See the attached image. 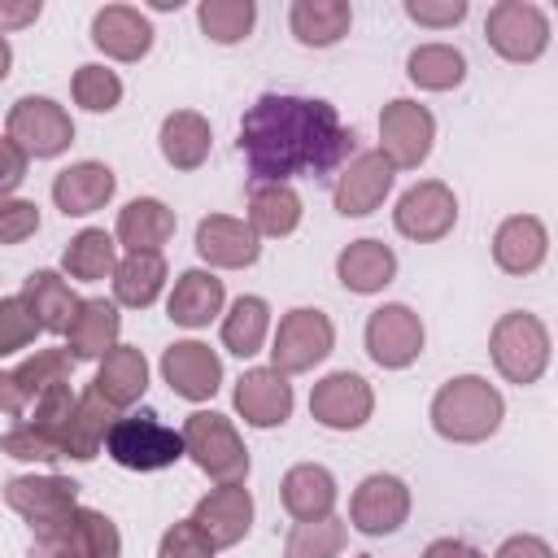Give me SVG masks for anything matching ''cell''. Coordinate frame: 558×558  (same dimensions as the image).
Here are the masks:
<instances>
[{"label":"cell","mask_w":558,"mask_h":558,"mask_svg":"<svg viewBox=\"0 0 558 558\" xmlns=\"http://www.w3.org/2000/svg\"><path fill=\"white\" fill-rule=\"evenodd\" d=\"M344 541H349L344 519H336V514L305 519V523H292V532L283 541V558H340Z\"/></svg>","instance_id":"obj_40"},{"label":"cell","mask_w":558,"mask_h":558,"mask_svg":"<svg viewBox=\"0 0 558 558\" xmlns=\"http://www.w3.org/2000/svg\"><path fill=\"white\" fill-rule=\"evenodd\" d=\"M423 558H488L484 549H475L471 541H458V536H436L427 549H423Z\"/></svg>","instance_id":"obj_52"},{"label":"cell","mask_w":558,"mask_h":558,"mask_svg":"<svg viewBox=\"0 0 558 558\" xmlns=\"http://www.w3.org/2000/svg\"><path fill=\"white\" fill-rule=\"evenodd\" d=\"M39 231V205L22 201V196H4L0 201V244H22Z\"/></svg>","instance_id":"obj_47"},{"label":"cell","mask_w":558,"mask_h":558,"mask_svg":"<svg viewBox=\"0 0 558 558\" xmlns=\"http://www.w3.org/2000/svg\"><path fill=\"white\" fill-rule=\"evenodd\" d=\"M9 70H13V48H9V39L0 35V83L9 78Z\"/></svg>","instance_id":"obj_54"},{"label":"cell","mask_w":558,"mask_h":558,"mask_svg":"<svg viewBox=\"0 0 558 558\" xmlns=\"http://www.w3.org/2000/svg\"><path fill=\"white\" fill-rule=\"evenodd\" d=\"M222 305H227L222 279H218L214 270H205V266H192V270H183V275L174 279V288H170V296H166V318H170L174 327L196 331V327H209V323L222 314Z\"/></svg>","instance_id":"obj_24"},{"label":"cell","mask_w":558,"mask_h":558,"mask_svg":"<svg viewBox=\"0 0 558 558\" xmlns=\"http://www.w3.org/2000/svg\"><path fill=\"white\" fill-rule=\"evenodd\" d=\"M118 336H122L118 305L105 296H87V301H78V310L65 327V353L74 362H100L118 344Z\"/></svg>","instance_id":"obj_26"},{"label":"cell","mask_w":558,"mask_h":558,"mask_svg":"<svg viewBox=\"0 0 558 558\" xmlns=\"http://www.w3.org/2000/svg\"><path fill=\"white\" fill-rule=\"evenodd\" d=\"M336 349V327L323 310L314 305H296L279 318L275 340H270V366L279 375H305L314 366H323Z\"/></svg>","instance_id":"obj_8"},{"label":"cell","mask_w":558,"mask_h":558,"mask_svg":"<svg viewBox=\"0 0 558 558\" xmlns=\"http://www.w3.org/2000/svg\"><path fill=\"white\" fill-rule=\"evenodd\" d=\"M74 401H78V392H74L70 384H57V388H48V392L35 397V414H31L26 423H35L39 432L57 436V445H61V432H65V423H70V414H74Z\"/></svg>","instance_id":"obj_44"},{"label":"cell","mask_w":558,"mask_h":558,"mask_svg":"<svg viewBox=\"0 0 558 558\" xmlns=\"http://www.w3.org/2000/svg\"><path fill=\"white\" fill-rule=\"evenodd\" d=\"M493 558H554V545L545 536H536V532H514V536H506L497 545Z\"/></svg>","instance_id":"obj_50"},{"label":"cell","mask_w":558,"mask_h":558,"mask_svg":"<svg viewBox=\"0 0 558 558\" xmlns=\"http://www.w3.org/2000/svg\"><path fill=\"white\" fill-rule=\"evenodd\" d=\"M405 78L423 92H453L466 78V57L453 44H418L405 57Z\"/></svg>","instance_id":"obj_38"},{"label":"cell","mask_w":558,"mask_h":558,"mask_svg":"<svg viewBox=\"0 0 558 558\" xmlns=\"http://www.w3.org/2000/svg\"><path fill=\"white\" fill-rule=\"evenodd\" d=\"M113 266H118V240L105 227H83L78 235H70V244L61 253L65 279H78V283L113 279Z\"/></svg>","instance_id":"obj_36"},{"label":"cell","mask_w":558,"mask_h":558,"mask_svg":"<svg viewBox=\"0 0 558 558\" xmlns=\"http://www.w3.org/2000/svg\"><path fill=\"white\" fill-rule=\"evenodd\" d=\"M70 371H74V357L65 349H35L31 357H22L13 366V379H17V388H22L26 405H31L39 392H48L57 384H70Z\"/></svg>","instance_id":"obj_42"},{"label":"cell","mask_w":558,"mask_h":558,"mask_svg":"<svg viewBox=\"0 0 558 558\" xmlns=\"http://www.w3.org/2000/svg\"><path fill=\"white\" fill-rule=\"evenodd\" d=\"M353 26V9L344 0H292L288 31L305 48H336Z\"/></svg>","instance_id":"obj_34"},{"label":"cell","mask_w":558,"mask_h":558,"mask_svg":"<svg viewBox=\"0 0 558 558\" xmlns=\"http://www.w3.org/2000/svg\"><path fill=\"white\" fill-rule=\"evenodd\" d=\"M362 340H366V353H371L375 366L405 371V366L418 362V353L427 344V327L405 301H384L379 310H371V318L362 327Z\"/></svg>","instance_id":"obj_11"},{"label":"cell","mask_w":558,"mask_h":558,"mask_svg":"<svg viewBox=\"0 0 558 558\" xmlns=\"http://www.w3.org/2000/svg\"><path fill=\"white\" fill-rule=\"evenodd\" d=\"M192 523L214 541V549H231L253 527V493L244 484H218L192 506Z\"/></svg>","instance_id":"obj_20"},{"label":"cell","mask_w":558,"mask_h":558,"mask_svg":"<svg viewBox=\"0 0 558 558\" xmlns=\"http://www.w3.org/2000/svg\"><path fill=\"white\" fill-rule=\"evenodd\" d=\"M336 497H340V484L323 462H296L279 480V501L296 523L327 519L336 510Z\"/></svg>","instance_id":"obj_27"},{"label":"cell","mask_w":558,"mask_h":558,"mask_svg":"<svg viewBox=\"0 0 558 558\" xmlns=\"http://www.w3.org/2000/svg\"><path fill=\"white\" fill-rule=\"evenodd\" d=\"M26 558H122V532L105 510L74 506L52 527L31 532Z\"/></svg>","instance_id":"obj_6"},{"label":"cell","mask_w":558,"mask_h":558,"mask_svg":"<svg viewBox=\"0 0 558 558\" xmlns=\"http://www.w3.org/2000/svg\"><path fill=\"white\" fill-rule=\"evenodd\" d=\"M410 506H414L410 484H405L401 475L375 471V475H366V480L353 488V497H349V523H353V532H362V536H392V532L405 527Z\"/></svg>","instance_id":"obj_13"},{"label":"cell","mask_w":558,"mask_h":558,"mask_svg":"<svg viewBox=\"0 0 558 558\" xmlns=\"http://www.w3.org/2000/svg\"><path fill=\"white\" fill-rule=\"evenodd\" d=\"M113 418H118V410H113L96 388L78 392L74 414H70V423H65V432H61V458H70V462H92V458L105 449V436H109Z\"/></svg>","instance_id":"obj_33"},{"label":"cell","mask_w":558,"mask_h":558,"mask_svg":"<svg viewBox=\"0 0 558 558\" xmlns=\"http://www.w3.org/2000/svg\"><path fill=\"white\" fill-rule=\"evenodd\" d=\"M235 414L257 427V432H270V427H283L292 418V405H296V392L288 384V375H279L275 366H253L235 379Z\"/></svg>","instance_id":"obj_17"},{"label":"cell","mask_w":558,"mask_h":558,"mask_svg":"<svg viewBox=\"0 0 558 558\" xmlns=\"http://www.w3.org/2000/svg\"><path fill=\"white\" fill-rule=\"evenodd\" d=\"M4 135L35 161H52L74 144V118L48 96H22L9 105Z\"/></svg>","instance_id":"obj_9"},{"label":"cell","mask_w":558,"mask_h":558,"mask_svg":"<svg viewBox=\"0 0 558 558\" xmlns=\"http://www.w3.org/2000/svg\"><path fill=\"white\" fill-rule=\"evenodd\" d=\"M305 218V201L292 183H253L248 192V227L257 240H283L301 227Z\"/></svg>","instance_id":"obj_32"},{"label":"cell","mask_w":558,"mask_h":558,"mask_svg":"<svg viewBox=\"0 0 558 558\" xmlns=\"http://www.w3.org/2000/svg\"><path fill=\"white\" fill-rule=\"evenodd\" d=\"M196 257L209 270H248L262 257V240L244 218L231 214H205L196 222Z\"/></svg>","instance_id":"obj_19"},{"label":"cell","mask_w":558,"mask_h":558,"mask_svg":"<svg viewBox=\"0 0 558 558\" xmlns=\"http://www.w3.org/2000/svg\"><path fill=\"white\" fill-rule=\"evenodd\" d=\"M39 13H44V4H39V0H0V35L22 31V26L39 22Z\"/></svg>","instance_id":"obj_51"},{"label":"cell","mask_w":558,"mask_h":558,"mask_svg":"<svg viewBox=\"0 0 558 558\" xmlns=\"http://www.w3.org/2000/svg\"><path fill=\"white\" fill-rule=\"evenodd\" d=\"M214 554H218L214 541H209L192 519L170 523V527L161 532V541H157V558H214Z\"/></svg>","instance_id":"obj_45"},{"label":"cell","mask_w":558,"mask_h":558,"mask_svg":"<svg viewBox=\"0 0 558 558\" xmlns=\"http://www.w3.org/2000/svg\"><path fill=\"white\" fill-rule=\"evenodd\" d=\"M157 144H161V157L170 170H201L209 161V148H214L209 118L196 109H174L161 118Z\"/></svg>","instance_id":"obj_31"},{"label":"cell","mask_w":558,"mask_h":558,"mask_svg":"<svg viewBox=\"0 0 558 558\" xmlns=\"http://www.w3.org/2000/svg\"><path fill=\"white\" fill-rule=\"evenodd\" d=\"M353 131L331 100L266 92L240 118V157L257 183H292L296 174H331L349 161Z\"/></svg>","instance_id":"obj_1"},{"label":"cell","mask_w":558,"mask_h":558,"mask_svg":"<svg viewBox=\"0 0 558 558\" xmlns=\"http://www.w3.org/2000/svg\"><path fill=\"white\" fill-rule=\"evenodd\" d=\"M0 453H4V458H17V462L52 466V462L61 458V445H57V436L39 432L35 423H17V427H9V432L0 436Z\"/></svg>","instance_id":"obj_43"},{"label":"cell","mask_w":558,"mask_h":558,"mask_svg":"<svg viewBox=\"0 0 558 558\" xmlns=\"http://www.w3.org/2000/svg\"><path fill=\"white\" fill-rule=\"evenodd\" d=\"M153 22L148 13H140L135 4H105L96 9L92 17V44L109 57V61H122V65H135L148 57L153 48Z\"/></svg>","instance_id":"obj_21"},{"label":"cell","mask_w":558,"mask_h":558,"mask_svg":"<svg viewBox=\"0 0 558 558\" xmlns=\"http://www.w3.org/2000/svg\"><path fill=\"white\" fill-rule=\"evenodd\" d=\"M375 414V392L357 371H331L310 388V418L327 432H357Z\"/></svg>","instance_id":"obj_14"},{"label":"cell","mask_w":558,"mask_h":558,"mask_svg":"<svg viewBox=\"0 0 558 558\" xmlns=\"http://www.w3.org/2000/svg\"><path fill=\"white\" fill-rule=\"evenodd\" d=\"M336 279L353 296H375L397 279V253L384 240H349L336 253Z\"/></svg>","instance_id":"obj_25"},{"label":"cell","mask_w":558,"mask_h":558,"mask_svg":"<svg viewBox=\"0 0 558 558\" xmlns=\"http://www.w3.org/2000/svg\"><path fill=\"white\" fill-rule=\"evenodd\" d=\"M92 388H96L118 414H122L126 405H135V401L148 392V357H144V349L118 340V344L96 362Z\"/></svg>","instance_id":"obj_30"},{"label":"cell","mask_w":558,"mask_h":558,"mask_svg":"<svg viewBox=\"0 0 558 558\" xmlns=\"http://www.w3.org/2000/svg\"><path fill=\"white\" fill-rule=\"evenodd\" d=\"M35 336H39V327L31 323L22 296H0V357L35 344Z\"/></svg>","instance_id":"obj_46"},{"label":"cell","mask_w":558,"mask_h":558,"mask_svg":"<svg viewBox=\"0 0 558 558\" xmlns=\"http://www.w3.org/2000/svg\"><path fill=\"white\" fill-rule=\"evenodd\" d=\"M549 13L532 0H497L484 17L488 48L510 65H532L549 48Z\"/></svg>","instance_id":"obj_7"},{"label":"cell","mask_w":558,"mask_h":558,"mask_svg":"<svg viewBox=\"0 0 558 558\" xmlns=\"http://www.w3.org/2000/svg\"><path fill=\"white\" fill-rule=\"evenodd\" d=\"M170 270H166V257L161 253H126L118 257L113 266V305H126V310H148L161 288H166Z\"/></svg>","instance_id":"obj_35"},{"label":"cell","mask_w":558,"mask_h":558,"mask_svg":"<svg viewBox=\"0 0 558 558\" xmlns=\"http://www.w3.org/2000/svg\"><path fill=\"white\" fill-rule=\"evenodd\" d=\"M161 379L170 384L174 397L201 405L222 388V357L201 340H174L161 353Z\"/></svg>","instance_id":"obj_18"},{"label":"cell","mask_w":558,"mask_h":558,"mask_svg":"<svg viewBox=\"0 0 558 558\" xmlns=\"http://www.w3.org/2000/svg\"><path fill=\"white\" fill-rule=\"evenodd\" d=\"M432 144H436V118L427 105L397 96L379 109V148L375 153L392 170H418L432 157Z\"/></svg>","instance_id":"obj_10"},{"label":"cell","mask_w":558,"mask_h":558,"mask_svg":"<svg viewBox=\"0 0 558 558\" xmlns=\"http://www.w3.org/2000/svg\"><path fill=\"white\" fill-rule=\"evenodd\" d=\"M549 257V231L536 214H510L493 231V262L506 275H532Z\"/></svg>","instance_id":"obj_22"},{"label":"cell","mask_w":558,"mask_h":558,"mask_svg":"<svg viewBox=\"0 0 558 558\" xmlns=\"http://www.w3.org/2000/svg\"><path fill=\"white\" fill-rule=\"evenodd\" d=\"M353 558H375V554H353Z\"/></svg>","instance_id":"obj_55"},{"label":"cell","mask_w":558,"mask_h":558,"mask_svg":"<svg viewBox=\"0 0 558 558\" xmlns=\"http://www.w3.org/2000/svg\"><path fill=\"white\" fill-rule=\"evenodd\" d=\"M118 192V174L105 161H74L52 179V205L65 218H87L105 209Z\"/></svg>","instance_id":"obj_23"},{"label":"cell","mask_w":558,"mask_h":558,"mask_svg":"<svg viewBox=\"0 0 558 558\" xmlns=\"http://www.w3.org/2000/svg\"><path fill=\"white\" fill-rule=\"evenodd\" d=\"M26 166H31V157H26L9 135H0V201H4V196H13V192L22 187Z\"/></svg>","instance_id":"obj_49"},{"label":"cell","mask_w":558,"mask_h":558,"mask_svg":"<svg viewBox=\"0 0 558 558\" xmlns=\"http://www.w3.org/2000/svg\"><path fill=\"white\" fill-rule=\"evenodd\" d=\"M17 296H22L31 323L44 336H65V327H70V318L78 310V296H74V288L65 283L61 270H31L22 279V292Z\"/></svg>","instance_id":"obj_29"},{"label":"cell","mask_w":558,"mask_h":558,"mask_svg":"<svg viewBox=\"0 0 558 558\" xmlns=\"http://www.w3.org/2000/svg\"><path fill=\"white\" fill-rule=\"evenodd\" d=\"M392 179H397V170H392L375 148H371V153H353V157L340 166L336 187H331L336 214H344V218H366V214H375V209L388 201Z\"/></svg>","instance_id":"obj_16"},{"label":"cell","mask_w":558,"mask_h":558,"mask_svg":"<svg viewBox=\"0 0 558 558\" xmlns=\"http://www.w3.org/2000/svg\"><path fill=\"white\" fill-rule=\"evenodd\" d=\"M549 353H554L549 327L527 310H506L488 331V357L506 384L519 388L536 384L549 371Z\"/></svg>","instance_id":"obj_3"},{"label":"cell","mask_w":558,"mask_h":558,"mask_svg":"<svg viewBox=\"0 0 558 558\" xmlns=\"http://www.w3.org/2000/svg\"><path fill=\"white\" fill-rule=\"evenodd\" d=\"M174 235V209L157 196H135L118 209V222H113V240L126 248V253H161Z\"/></svg>","instance_id":"obj_28"},{"label":"cell","mask_w":558,"mask_h":558,"mask_svg":"<svg viewBox=\"0 0 558 558\" xmlns=\"http://www.w3.org/2000/svg\"><path fill=\"white\" fill-rule=\"evenodd\" d=\"M70 96H74V105L87 109V113H113V109L122 105V78H118V70H109V65H100V61H87V65L74 70Z\"/></svg>","instance_id":"obj_41"},{"label":"cell","mask_w":558,"mask_h":558,"mask_svg":"<svg viewBox=\"0 0 558 558\" xmlns=\"http://www.w3.org/2000/svg\"><path fill=\"white\" fill-rule=\"evenodd\" d=\"M392 227L414 244H436L458 227V196L445 179H418L397 196Z\"/></svg>","instance_id":"obj_12"},{"label":"cell","mask_w":558,"mask_h":558,"mask_svg":"<svg viewBox=\"0 0 558 558\" xmlns=\"http://www.w3.org/2000/svg\"><path fill=\"white\" fill-rule=\"evenodd\" d=\"M0 414L4 418H22L26 414V397H22L17 379H13V371H0Z\"/></svg>","instance_id":"obj_53"},{"label":"cell","mask_w":558,"mask_h":558,"mask_svg":"<svg viewBox=\"0 0 558 558\" xmlns=\"http://www.w3.org/2000/svg\"><path fill=\"white\" fill-rule=\"evenodd\" d=\"M427 418L432 432L449 445H484L488 436L501 432L506 401L484 375H453L436 388Z\"/></svg>","instance_id":"obj_2"},{"label":"cell","mask_w":558,"mask_h":558,"mask_svg":"<svg viewBox=\"0 0 558 558\" xmlns=\"http://www.w3.org/2000/svg\"><path fill=\"white\" fill-rule=\"evenodd\" d=\"M201 35L214 44H240L257 26V4L253 0H201L196 4Z\"/></svg>","instance_id":"obj_39"},{"label":"cell","mask_w":558,"mask_h":558,"mask_svg":"<svg viewBox=\"0 0 558 558\" xmlns=\"http://www.w3.org/2000/svg\"><path fill=\"white\" fill-rule=\"evenodd\" d=\"M222 349L235 353V357H257L266 336H270V305L266 296H235L231 310L222 314Z\"/></svg>","instance_id":"obj_37"},{"label":"cell","mask_w":558,"mask_h":558,"mask_svg":"<svg viewBox=\"0 0 558 558\" xmlns=\"http://www.w3.org/2000/svg\"><path fill=\"white\" fill-rule=\"evenodd\" d=\"M105 453L122 466V471H166L183 458V436L161 423L153 410H140V414H118L109 436H105Z\"/></svg>","instance_id":"obj_5"},{"label":"cell","mask_w":558,"mask_h":558,"mask_svg":"<svg viewBox=\"0 0 558 558\" xmlns=\"http://www.w3.org/2000/svg\"><path fill=\"white\" fill-rule=\"evenodd\" d=\"M0 497L17 519L31 523V532H39V527H52L57 519H65L78 506V480L57 475V471H48V475H13V480H4Z\"/></svg>","instance_id":"obj_15"},{"label":"cell","mask_w":558,"mask_h":558,"mask_svg":"<svg viewBox=\"0 0 558 558\" xmlns=\"http://www.w3.org/2000/svg\"><path fill=\"white\" fill-rule=\"evenodd\" d=\"M183 436V458H192V466L218 484H244L248 480V449L235 432V423L218 410H192L179 427Z\"/></svg>","instance_id":"obj_4"},{"label":"cell","mask_w":558,"mask_h":558,"mask_svg":"<svg viewBox=\"0 0 558 558\" xmlns=\"http://www.w3.org/2000/svg\"><path fill=\"white\" fill-rule=\"evenodd\" d=\"M405 17L427 31H449L466 17V0H405Z\"/></svg>","instance_id":"obj_48"}]
</instances>
